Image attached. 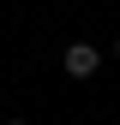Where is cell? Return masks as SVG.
Returning a JSON list of instances; mask_svg holds the SVG:
<instances>
[{"label": "cell", "instance_id": "cell-1", "mask_svg": "<svg viewBox=\"0 0 120 125\" xmlns=\"http://www.w3.org/2000/svg\"><path fill=\"white\" fill-rule=\"evenodd\" d=\"M102 66H108V60H102L96 42H66V54H60V72H66V77H78V83H84V77H96Z\"/></svg>", "mask_w": 120, "mask_h": 125}, {"label": "cell", "instance_id": "cell-2", "mask_svg": "<svg viewBox=\"0 0 120 125\" xmlns=\"http://www.w3.org/2000/svg\"><path fill=\"white\" fill-rule=\"evenodd\" d=\"M114 60H120V36H114Z\"/></svg>", "mask_w": 120, "mask_h": 125}, {"label": "cell", "instance_id": "cell-3", "mask_svg": "<svg viewBox=\"0 0 120 125\" xmlns=\"http://www.w3.org/2000/svg\"><path fill=\"white\" fill-rule=\"evenodd\" d=\"M6 125H30V119H6Z\"/></svg>", "mask_w": 120, "mask_h": 125}]
</instances>
